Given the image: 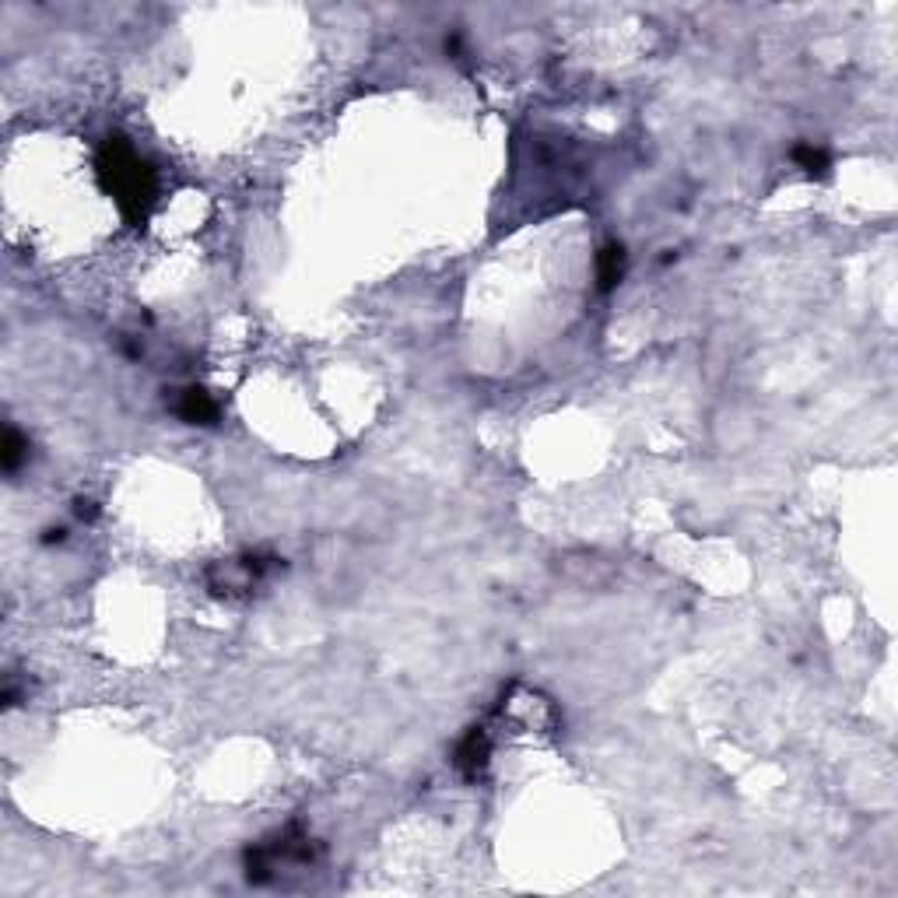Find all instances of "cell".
Masks as SVG:
<instances>
[{
  "label": "cell",
  "instance_id": "obj_6",
  "mask_svg": "<svg viewBox=\"0 0 898 898\" xmlns=\"http://www.w3.org/2000/svg\"><path fill=\"white\" fill-rule=\"evenodd\" d=\"M793 159L800 162V168H807L811 176H821L825 168H828V159H825V151H817L811 144H800L797 151H793Z\"/></svg>",
  "mask_w": 898,
  "mask_h": 898
},
{
  "label": "cell",
  "instance_id": "obj_5",
  "mask_svg": "<svg viewBox=\"0 0 898 898\" xmlns=\"http://www.w3.org/2000/svg\"><path fill=\"white\" fill-rule=\"evenodd\" d=\"M22 460H25V439L14 428H7V436H4V471H18Z\"/></svg>",
  "mask_w": 898,
  "mask_h": 898
},
{
  "label": "cell",
  "instance_id": "obj_2",
  "mask_svg": "<svg viewBox=\"0 0 898 898\" xmlns=\"http://www.w3.org/2000/svg\"><path fill=\"white\" fill-rule=\"evenodd\" d=\"M176 414H179L183 421H190V425H214V418H218V404L211 401V393H204L201 386H190V390H183V393H179V401H176Z\"/></svg>",
  "mask_w": 898,
  "mask_h": 898
},
{
  "label": "cell",
  "instance_id": "obj_1",
  "mask_svg": "<svg viewBox=\"0 0 898 898\" xmlns=\"http://www.w3.org/2000/svg\"><path fill=\"white\" fill-rule=\"evenodd\" d=\"M99 176L113 201L120 204L126 221L141 225L148 207L155 201V172L123 137H109L99 151Z\"/></svg>",
  "mask_w": 898,
  "mask_h": 898
},
{
  "label": "cell",
  "instance_id": "obj_4",
  "mask_svg": "<svg viewBox=\"0 0 898 898\" xmlns=\"http://www.w3.org/2000/svg\"><path fill=\"white\" fill-rule=\"evenodd\" d=\"M621 271H625V249L617 243L604 246L600 256H597V278H600V288H614L621 281Z\"/></svg>",
  "mask_w": 898,
  "mask_h": 898
},
{
  "label": "cell",
  "instance_id": "obj_7",
  "mask_svg": "<svg viewBox=\"0 0 898 898\" xmlns=\"http://www.w3.org/2000/svg\"><path fill=\"white\" fill-rule=\"evenodd\" d=\"M78 516H95V509H91V502H78Z\"/></svg>",
  "mask_w": 898,
  "mask_h": 898
},
{
  "label": "cell",
  "instance_id": "obj_3",
  "mask_svg": "<svg viewBox=\"0 0 898 898\" xmlns=\"http://www.w3.org/2000/svg\"><path fill=\"white\" fill-rule=\"evenodd\" d=\"M485 762H488V737H485V730L478 727V730H471L467 740L460 744V751H456V765H460L467 776H478V773L485 769Z\"/></svg>",
  "mask_w": 898,
  "mask_h": 898
}]
</instances>
